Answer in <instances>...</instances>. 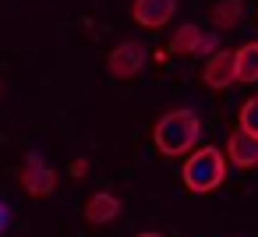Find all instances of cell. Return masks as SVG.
I'll use <instances>...</instances> for the list:
<instances>
[{"label": "cell", "mask_w": 258, "mask_h": 237, "mask_svg": "<svg viewBox=\"0 0 258 237\" xmlns=\"http://www.w3.org/2000/svg\"><path fill=\"white\" fill-rule=\"evenodd\" d=\"M135 237H159L156 230H145V233H135Z\"/></svg>", "instance_id": "15"}, {"label": "cell", "mask_w": 258, "mask_h": 237, "mask_svg": "<svg viewBox=\"0 0 258 237\" xmlns=\"http://www.w3.org/2000/svg\"><path fill=\"white\" fill-rule=\"evenodd\" d=\"M180 177H184V188L195 191V195H205V191H216L223 181H226V159L216 145H202L195 149L184 166H180Z\"/></svg>", "instance_id": "2"}, {"label": "cell", "mask_w": 258, "mask_h": 237, "mask_svg": "<svg viewBox=\"0 0 258 237\" xmlns=\"http://www.w3.org/2000/svg\"><path fill=\"white\" fill-rule=\"evenodd\" d=\"M202 82L209 89H226V85H237V50H216L209 61H205V71H202Z\"/></svg>", "instance_id": "4"}, {"label": "cell", "mask_w": 258, "mask_h": 237, "mask_svg": "<svg viewBox=\"0 0 258 237\" xmlns=\"http://www.w3.org/2000/svg\"><path fill=\"white\" fill-rule=\"evenodd\" d=\"M22 184H25V191H29L32 198H46V195H53V188H57V173H53L50 166H43L39 152H32V156H29V166L22 170Z\"/></svg>", "instance_id": "6"}, {"label": "cell", "mask_w": 258, "mask_h": 237, "mask_svg": "<svg viewBox=\"0 0 258 237\" xmlns=\"http://www.w3.org/2000/svg\"><path fill=\"white\" fill-rule=\"evenodd\" d=\"M237 128H240L244 135L258 138V96H251V99L240 106V113H237Z\"/></svg>", "instance_id": "12"}, {"label": "cell", "mask_w": 258, "mask_h": 237, "mask_svg": "<svg viewBox=\"0 0 258 237\" xmlns=\"http://www.w3.org/2000/svg\"><path fill=\"white\" fill-rule=\"evenodd\" d=\"M237 82H258V43H244L237 50Z\"/></svg>", "instance_id": "10"}, {"label": "cell", "mask_w": 258, "mask_h": 237, "mask_svg": "<svg viewBox=\"0 0 258 237\" xmlns=\"http://www.w3.org/2000/svg\"><path fill=\"white\" fill-rule=\"evenodd\" d=\"M89 173V159H75L71 163V177H85Z\"/></svg>", "instance_id": "13"}, {"label": "cell", "mask_w": 258, "mask_h": 237, "mask_svg": "<svg viewBox=\"0 0 258 237\" xmlns=\"http://www.w3.org/2000/svg\"><path fill=\"white\" fill-rule=\"evenodd\" d=\"M166 57H187V53H216V32H198V25H180L173 43L163 46Z\"/></svg>", "instance_id": "3"}, {"label": "cell", "mask_w": 258, "mask_h": 237, "mask_svg": "<svg viewBox=\"0 0 258 237\" xmlns=\"http://www.w3.org/2000/svg\"><path fill=\"white\" fill-rule=\"evenodd\" d=\"M240 11H244L240 0H219V4L212 8V25L216 29H233L240 22Z\"/></svg>", "instance_id": "11"}, {"label": "cell", "mask_w": 258, "mask_h": 237, "mask_svg": "<svg viewBox=\"0 0 258 237\" xmlns=\"http://www.w3.org/2000/svg\"><path fill=\"white\" fill-rule=\"evenodd\" d=\"M117 216H120V198L110 195V191H96V195L85 202V219H89L92 226H103V223H110V219H117Z\"/></svg>", "instance_id": "9"}, {"label": "cell", "mask_w": 258, "mask_h": 237, "mask_svg": "<svg viewBox=\"0 0 258 237\" xmlns=\"http://www.w3.org/2000/svg\"><path fill=\"white\" fill-rule=\"evenodd\" d=\"M198 135H202V121H198L195 110H184V106L170 110L152 128V142H156V149L163 156H184V152H191L195 142H198Z\"/></svg>", "instance_id": "1"}, {"label": "cell", "mask_w": 258, "mask_h": 237, "mask_svg": "<svg viewBox=\"0 0 258 237\" xmlns=\"http://www.w3.org/2000/svg\"><path fill=\"white\" fill-rule=\"evenodd\" d=\"M4 230H8V205L0 202V233H4Z\"/></svg>", "instance_id": "14"}, {"label": "cell", "mask_w": 258, "mask_h": 237, "mask_svg": "<svg viewBox=\"0 0 258 237\" xmlns=\"http://www.w3.org/2000/svg\"><path fill=\"white\" fill-rule=\"evenodd\" d=\"M173 15H177V0H135L131 4V18L142 29H163L170 25Z\"/></svg>", "instance_id": "5"}, {"label": "cell", "mask_w": 258, "mask_h": 237, "mask_svg": "<svg viewBox=\"0 0 258 237\" xmlns=\"http://www.w3.org/2000/svg\"><path fill=\"white\" fill-rule=\"evenodd\" d=\"M142 64H145V46H138V43H120L106 61L113 78H135L142 71Z\"/></svg>", "instance_id": "7"}, {"label": "cell", "mask_w": 258, "mask_h": 237, "mask_svg": "<svg viewBox=\"0 0 258 237\" xmlns=\"http://www.w3.org/2000/svg\"><path fill=\"white\" fill-rule=\"evenodd\" d=\"M226 159L233 166H240V170H254L258 166V138L244 135L240 128L230 131V138H226Z\"/></svg>", "instance_id": "8"}]
</instances>
